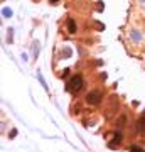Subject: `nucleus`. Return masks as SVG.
<instances>
[{"instance_id": "5", "label": "nucleus", "mask_w": 145, "mask_h": 152, "mask_svg": "<svg viewBox=\"0 0 145 152\" xmlns=\"http://www.w3.org/2000/svg\"><path fill=\"white\" fill-rule=\"evenodd\" d=\"M4 15H5V17H10V15H12V12L9 10V9H5V10H4Z\"/></svg>"}, {"instance_id": "3", "label": "nucleus", "mask_w": 145, "mask_h": 152, "mask_svg": "<svg viewBox=\"0 0 145 152\" xmlns=\"http://www.w3.org/2000/svg\"><path fill=\"white\" fill-rule=\"evenodd\" d=\"M68 29H69L71 34L76 32V24H74V20H68Z\"/></svg>"}, {"instance_id": "6", "label": "nucleus", "mask_w": 145, "mask_h": 152, "mask_svg": "<svg viewBox=\"0 0 145 152\" xmlns=\"http://www.w3.org/2000/svg\"><path fill=\"white\" fill-rule=\"evenodd\" d=\"M54 2H58V0H51V4H54Z\"/></svg>"}, {"instance_id": "1", "label": "nucleus", "mask_w": 145, "mask_h": 152, "mask_svg": "<svg viewBox=\"0 0 145 152\" xmlns=\"http://www.w3.org/2000/svg\"><path fill=\"white\" fill-rule=\"evenodd\" d=\"M81 86H83V78H81L79 75H76L73 76L69 81H68V90H69L71 93H76V91H79Z\"/></svg>"}, {"instance_id": "2", "label": "nucleus", "mask_w": 145, "mask_h": 152, "mask_svg": "<svg viewBox=\"0 0 145 152\" xmlns=\"http://www.w3.org/2000/svg\"><path fill=\"white\" fill-rule=\"evenodd\" d=\"M86 100H88V103L96 105L98 102L101 100V93H100V91H91V93H88V96H86Z\"/></svg>"}, {"instance_id": "4", "label": "nucleus", "mask_w": 145, "mask_h": 152, "mask_svg": "<svg viewBox=\"0 0 145 152\" xmlns=\"http://www.w3.org/2000/svg\"><path fill=\"white\" fill-rule=\"evenodd\" d=\"M138 132L140 134H145V120H138Z\"/></svg>"}]
</instances>
